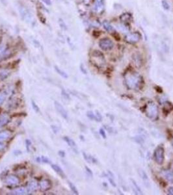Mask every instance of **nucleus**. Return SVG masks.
<instances>
[{
  "label": "nucleus",
  "mask_w": 173,
  "mask_h": 195,
  "mask_svg": "<svg viewBox=\"0 0 173 195\" xmlns=\"http://www.w3.org/2000/svg\"><path fill=\"white\" fill-rule=\"evenodd\" d=\"M125 83L129 89L137 90L143 84V79L140 75L135 72H128L125 75Z\"/></svg>",
  "instance_id": "nucleus-1"
},
{
  "label": "nucleus",
  "mask_w": 173,
  "mask_h": 195,
  "mask_svg": "<svg viewBox=\"0 0 173 195\" xmlns=\"http://www.w3.org/2000/svg\"><path fill=\"white\" fill-rule=\"evenodd\" d=\"M145 113L148 118L152 120H156L158 118V109L154 102H149L145 107Z\"/></svg>",
  "instance_id": "nucleus-2"
},
{
  "label": "nucleus",
  "mask_w": 173,
  "mask_h": 195,
  "mask_svg": "<svg viewBox=\"0 0 173 195\" xmlns=\"http://www.w3.org/2000/svg\"><path fill=\"white\" fill-rule=\"evenodd\" d=\"M91 58L92 63L98 68H102L103 66H104L105 63L104 55L100 52L97 51V50L92 53Z\"/></svg>",
  "instance_id": "nucleus-3"
},
{
  "label": "nucleus",
  "mask_w": 173,
  "mask_h": 195,
  "mask_svg": "<svg viewBox=\"0 0 173 195\" xmlns=\"http://www.w3.org/2000/svg\"><path fill=\"white\" fill-rule=\"evenodd\" d=\"M154 161H156V163H158V165H162L164 162V148L163 146H159L154 151Z\"/></svg>",
  "instance_id": "nucleus-4"
},
{
  "label": "nucleus",
  "mask_w": 173,
  "mask_h": 195,
  "mask_svg": "<svg viewBox=\"0 0 173 195\" xmlns=\"http://www.w3.org/2000/svg\"><path fill=\"white\" fill-rule=\"evenodd\" d=\"M99 46L104 51L112 49L114 47L113 42L109 38H102L99 42Z\"/></svg>",
  "instance_id": "nucleus-5"
},
{
  "label": "nucleus",
  "mask_w": 173,
  "mask_h": 195,
  "mask_svg": "<svg viewBox=\"0 0 173 195\" xmlns=\"http://www.w3.org/2000/svg\"><path fill=\"white\" fill-rule=\"evenodd\" d=\"M141 36L140 33L138 32H134V33H131L126 35L125 37V40L129 44H135L138 42L140 40Z\"/></svg>",
  "instance_id": "nucleus-6"
},
{
  "label": "nucleus",
  "mask_w": 173,
  "mask_h": 195,
  "mask_svg": "<svg viewBox=\"0 0 173 195\" xmlns=\"http://www.w3.org/2000/svg\"><path fill=\"white\" fill-rule=\"evenodd\" d=\"M54 105L55 109L56 110L58 111V113L60 114V115L62 116L64 118L67 119L68 118V113L66 112V111L65 110V109L64 108V107L61 105L59 102H58L57 101H55L54 102Z\"/></svg>",
  "instance_id": "nucleus-7"
},
{
  "label": "nucleus",
  "mask_w": 173,
  "mask_h": 195,
  "mask_svg": "<svg viewBox=\"0 0 173 195\" xmlns=\"http://www.w3.org/2000/svg\"><path fill=\"white\" fill-rule=\"evenodd\" d=\"M104 9V3L103 0H94V10L97 13H101Z\"/></svg>",
  "instance_id": "nucleus-8"
},
{
  "label": "nucleus",
  "mask_w": 173,
  "mask_h": 195,
  "mask_svg": "<svg viewBox=\"0 0 173 195\" xmlns=\"http://www.w3.org/2000/svg\"><path fill=\"white\" fill-rule=\"evenodd\" d=\"M52 184L49 180H44L40 183V189L42 191H47L52 188Z\"/></svg>",
  "instance_id": "nucleus-9"
},
{
  "label": "nucleus",
  "mask_w": 173,
  "mask_h": 195,
  "mask_svg": "<svg viewBox=\"0 0 173 195\" xmlns=\"http://www.w3.org/2000/svg\"><path fill=\"white\" fill-rule=\"evenodd\" d=\"M6 182L8 184L12 185H16L19 184L20 179L19 178L15 175H10L6 178Z\"/></svg>",
  "instance_id": "nucleus-10"
},
{
  "label": "nucleus",
  "mask_w": 173,
  "mask_h": 195,
  "mask_svg": "<svg viewBox=\"0 0 173 195\" xmlns=\"http://www.w3.org/2000/svg\"><path fill=\"white\" fill-rule=\"evenodd\" d=\"M64 140L65 141L66 143L68 144L70 147L74 152H76V153L77 152V144L76 143H75L73 139L69 138L68 137V136H65V137H64Z\"/></svg>",
  "instance_id": "nucleus-11"
},
{
  "label": "nucleus",
  "mask_w": 173,
  "mask_h": 195,
  "mask_svg": "<svg viewBox=\"0 0 173 195\" xmlns=\"http://www.w3.org/2000/svg\"><path fill=\"white\" fill-rule=\"evenodd\" d=\"M162 174L165 179L171 183H173V173L169 170H164L162 171Z\"/></svg>",
  "instance_id": "nucleus-12"
},
{
  "label": "nucleus",
  "mask_w": 173,
  "mask_h": 195,
  "mask_svg": "<svg viewBox=\"0 0 173 195\" xmlns=\"http://www.w3.org/2000/svg\"><path fill=\"white\" fill-rule=\"evenodd\" d=\"M9 121L10 118L7 115H2L0 116V128L7 125Z\"/></svg>",
  "instance_id": "nucleus-13"
},
{
  "label": "nucleus",
  "mask_w": 173,
  "mask_h": 195,
  "mask_svg": "<svg viewBox=\"0 0 173 195\" xmlns=\"http://www.w3.org/2000/svg\"><path fill=\"white\" fill-rule=\"evenodd\" d=\"M52 169L54 170V171L57 172V173L61 176V178H65V174L64 173V172L62 169H61V167L57 165H55V164H52Z\"/></svg>",
  "instance_id": "nucleus-14"
},
{
  "label": "nucleus",
  "mask_w": 173,
  "mask_h": 195,
  "mask_svg": "<svg viewBox=\"0 0 173 195\" xmlns=\"http://www.w3.org/2000/svg\"><path fill=\"white\" fill-rule=\"evenodd\" d=\"M26 190L23 187H20L18 189H16L15 190L11 192V194H16V195H22L26 194Z\"/></svg>",
  "instance_id": "nucleus-15"
},
{
  "label": "nucleus",
  "mask_w": 173,
  "mask_h": 195,
  "mask_svg": "<svg viewBox=\"0 0 173 195\" xmlns=\"http://www.w3.org/2000/svg\"><path fill=\"white\" fill-rule=\"evenodd\" d=\"M172 108H173V106L171 103L166 102L165 103V105H164V108H163L164 113L169 114L172 110Z\"/></svg>",
  "instance_id": "nucleus-16"
},
{
  "label": "nucleus",
  "mask_w": 173,
  "mask_h": 195,
  "mask_svg": "<svg viewBox=\"0 0 173 195\" xmlns=\"http://www.w3.org/2000/svg\"><path fill=\"white\" fill-rule=\"evenodd\" d=\"M83 157H84V158H85V159L86 161H87V162H89V163H96V160L93 157V156H91V155H87L85 152L83 153Z\"/></svg>",
  "instance_id": "nucleus-17"
},
{
  "label": "nucleus",
  "mask_w": 173,
  "mask_h": 195,
  "mask_svg": "<svg viewBox=\"0 0 173 195\" xmlns=\"http://www.w3.org/2000/svg\"><path fill=\"white\" fill-rule=\"evenodd\" d=\"M10 133L7 132V131H3V132H0V141H5L9 137Z\"/></svg>",
  "instance_id": "nucleus-18"
},
{
  "label": "nucleus",
  "mask_w": 173,
  "mask_h": 195,
  "mask_svg": "<svg viewBox=\"0 0 173 195\" xmlns=\"http://www.w3.org/2000/svg\"><path fill=\"white\" fill-rule=\"evenodd\" d=\"M103 26H104V29L108 32L111 33L114 31L113 26H111V25H110V24L107 21H104V22H103Z\"/></svg>",
  "instance_id": "nucleus-19"
},
{
  "label": "nucleus",
  "mask_w": 173,
  "mask_h": 195,
  "mask_svg": "<svg viewBox=\"0 0 173 195\" xmlns=\"http://www.w3.org/2000/svg\"><path fill=\"white\" fill-rule=\"evenodd\" d=\"M37 183L34 182H30L28 187H27V191L29 192V193H31V192H33L37 189Z\"/></svg>",
  "instance_id": "nucleus-20"
},
{
  "label": "nucleus",
  "mask_w": 173,
  "mask_h": 195,
  "mask_svg": "<svg viewBox=\"0 0 173 195\" xmlns=\"http://www.w3.org/2000/svg\"><path fill=\"white\" fill-rule=\"evenodd\" d=\"M133 60L135 61V63L136 64L137 66H141V56L139 54H136L135 55H133Z\"/></svg>",
  "instance_id": "nucleus-21"
},
{
  "label": "nucleus",
  "mask_w": 173,
  "mask_h": 195,
  "mask_svg": "<svg viewBox=\"0 0 173 195\" xmlns=\"http://www.w3.org/2000/svg\"><path fill=\"white\" fill-rule=\"evenodd\" d=\"M132 183L133 187H134V189H135V193L137 194H143V193H142V191L141 190L140 187H139L138 186V185L137 184L135 181L132 180Z\"/></svg>",
  "instance_id": "nucleus-22"
},
{
  "label": "nucleus",
  "mask_w": 173,
  "mask_h": 195,
  "mask_svg": "<svg viewBox=\"0 0 173 195\" xmlns=\"http://www.w3.org/2000/svg\"><path fill=\"white\" fill-rule=\"evenodd\" d=\"M55 71L57 72V73H58L61 76H62L63 77L65 78V79H67V78H68V75L66 74L65 72L63 71V70H61V69L57 67V66H55Z\"/></svg>",
  "instance_id": "nucleus-23"
},
{
  "label": "nucleus",
  "mask_w": 173,
  "mask_h": 195,
  "mask_svg": "<svg viewBox=\"0 0 173 195\" xmlns=\"http://www.w3.org/2000/svg\"><path fill=\"white\" fill-rule=\"evenodd\" d=\"M131 19V15L129 13H124L121 16V20L123 22H128Z\"/></svg>",
  "instance_id": "nucleus-24"
},
{
  "label": "nucleus",
  "mask_w": 173,
  "mask_h": 195,
  "mask_svg": "<svg viewBox=\"0 0 173 195\" xmlns=\"http://www.w3.org/2000/svg\"><path fill=\"white\" fill-rule=\"evenodd\" d=\"M118 28L123 33H128L129 31V28H128L127 26H126L124 24H119Z\"/></svg>",
  "instance_id": "nucleus-25"
},
{
  "label": "nucleus",
  "mask_w": 173,
  "mask_h": 195,
  "mask_svg": "<svg viewBox=\"0 0 173 195\" xmlns=\"http://www.w3.org/2000/svg\"><path fill=\"white\" fill-rule=\"evenodd\" d=\"M139 173H140V174H141V177L142 179L143 180V181L144 182V183H147V182H146V181H147L148 182H149V179H148L147 175H146V173H145V172L143 171V170H141V172H139Z\"/></svg>",
  "instance_id": "nucleus-26"
},
{
  "label": "nucleus",
  "mask_w": 173,
  "mask_h": 195,
  "mask_svg": "<svg viewBox=\"0 0 173 195\" xmlns=\"http://www.w3.org/2000/svg\"><path fill=\"white\" fill-rule=\"evenodd\" d=\"M37 160L38 161V162H43V163H50V161L48 158H47L44 156H42L41 157H38L37 159Z\"/></svg>",
  "instance_id": "nucleus-27"
},
{
  "label": "nucleus",
  "mask_w": 173,
  "mask_h": 195,
  "mask_svg": "<svg viewBox=\"0 0 173 195\" xmlns=\"http://www.w3.org/2000/svg\"><path fill=\"white\" fill-rule=\"evenodd\" d=\"M108 179H109V181H110V183H111V185H112L114 187L116 186V184H115V181H114L113 175L112 173H111V172H109Z\"/></svg>",
  "instance_id": "nucleus-28"
},
{
  "label": "nucleus",
  "mask_w": 173,
  "mask_h": 195,
  "mask_svg": "<svg viewBox=\"0 0 173 195\" xmlns=\"http://www.w3.org/2000/svg\"><path fill=\"white\" fill-rule=\"evenodd\" d=\"M68 185L70 186V189L72 190V191L73 192V193L75 194H78L79 193H78V191L77 190V189L76 187V186H75L73 183H71L70 182H68Z\"/></svg>",
  "instance_id": "nucleus-29"
},
{
  "label": "nucleus",
  "mask_w": 173,
  "mask_h": 195,
  "mask_svg": "<svg viewBox=\"0 0 173 195\" xmlns=\"http://www.w3.org/2000/svg\"><path fill=\"white\" fill-rule=\"evenodd\" d=\"M86 115L89 117V118L91 120H96V116H95V113H94L93 111H88L87 113H86Z\"/></svg>",
  "instance_id": "nucleus-30"
},
{
  "label": "nucleus",
  "mask_w": 173,
  "mask_h": 195,
  "mask_svg": "<svg viewBox=\"0 0 173 195\" xmlns=\"http://www.w3.org/2000/svg\"><path fill=\"white\" fill-rule=\"evenodd\" d=\"M95 116H96V120L97 122H100L102 121V116L101 115V114H100L98 111H96V113H95Z\"/></svg>",
  "instance_id": "nucleus-31"
},
{
  "label": "nucleus",
  "mask_w": 173,
  "mask_h": 195,
  "mask_svg": "<svg viewBox=\"0 0 173 195\" xmlns=\"http://www.w3.org/2000/svg\"><path fill=\"white\" fill-rule=\"evenodd\" d=\"M31 104H32L33 109H34V111H35V112H37V113L39 112V111H40V109H39V107H38V105H37V104H36V103L34 101H32Z\"/></svg>",
  "instance_id": "nucleus-32"
},
{
  "label": "nucleus",
  "mask_w": 173,
  "mask_h": 195,
  "mask_svg": "<svg viewBox=\"0 0 173 195\" xmlns=\"http://www.w3.org/2000/svg\"><path fill=\"white\" fill-rule=\"evenodd\" d=\"M5 98H6V96H5L4 93H0V105L5 102Z\"/></svg>",
  "instance_id": "nucleus-33"
},
{
  "label": "nucleus",
  "mask_w": 173,
  "mask_h": 195,
  "mask_svg": "<svg viewBox=\"0 0 173 195\" xmlns=\"http://www.w3.org/2000/svg\"><path fill=\"white\" fill-rule=\"evenodd\" d=\"M162 5H163V7L164 8L165 10H169V5L168 3H167L166 1H165V0H163L162 1Z\"/></svg>",
  "instance_id": "nucleus-34"
},
{
  "label": "nucleus",
  "mask_w": 173,
  "mask_h": 195,
  "mask_svg": "<svg viewBox=\"0 0 173 195\" xmlns=\"http://www.w3.org/2000/svg\"><path fill=\"white\" fill-rule=\"evenodd\" d=\"M61 94H62V96L64 97V98H65V99H66V100H70V96H69V95H68V94H67V93H66V91H65V90H63L62 91V92H61Z\"/></svg>",
  "instance_id": "nucleus-35"
},
{
  "label": "nucleus",
  "mask_w": 173,
  "mask_h": 195,
  "mask_svg": "<svg viewBox=\"0 0 173 195\" xmlns=\"http://www.w3.org/2000/svg\"><path fill=\"white\" fill-rule=\"evenodd\" d=\"M8 72H7L6 71H5V73L4 74V71L3 72H1V74H0V76H1V79H5V78H6L8 76H9V74H7Z\"/></svg>",
  "instance_id": "nucleus-36"
},
{
  "label": "nucleus",
  "mask_w": 173,
  "mask_h": 195,
  "mask_svg": "<svg viewBox=\"0 0 173 195\" xmlns=\"http://www.w3.org/2000/svg\"><path fill=\"white\" fill-rule=\"evenodd\" d=\"M100 135H102V136L104 139H105L106 138V135H105V131L104 129H102V128H101V129L100 130Z\"/></svg>",
  "instance_id": "nucleus-37"
},
{
  "label": "nucleus",
  "mask_w": 173,
  "mask_h": 195,
  "mask_svg": "<svg viewBox=\"0 0 173 195\" xmlns=\"http://www.w3.org/2000/svg\"><path fill=\"white\" fill-rule=\"evenodd\" d=\"M167 193L170 195H173V187H170L167 190Z\"/></svg>",
  "instance_id": "nucleus-38"
},
{
  "label": "nucleus",
  "mask_w": 173,
  "mask_h": 195,
  "mask_svg": "<svg viewBox=\"0 0 173 195\" xmlns=\"http://www.w3.org/2000/svg\"><path fill=\"white\" fill-rule=\"evenodd\" d=\"M26 145H27V150H29V147L31 145V141H29V140H26Z\"/></svg>",
  "instance_id": "nucleus-39"
},
{
  "label": "nucleus",
  "mask_w": 173,
  "mask_h": 195,
  "mask_svg": "<svg viewBox=\"0 0 173 195\" xmlns=\"http://www.w3.org/2000/svg\"><path fill=\"white\" fill-rule=\"evenodd\" d=\"M85 169H86V172H87L89 174V175H91V176H93V172H92L91 170L90 169H89L87 166H85Z\"/></svg>",
  "instance_id": "nucleus-40"
},
{
  "label": "nucleus",
  "mask_w": 173,
  "mask_h": 195,
  "mask_svg": "<svg viewBox=\"0 0 173 195\" xmlns=\"http://www.w3.org/2000/svg\"><path fill=\"white\" fill-rule=\"evenodd\" d=\"M59 155L61 157H64L65 156V152L64 151H62V150H60V151L59 152Z\"/></svg>",
  "instance_id": "nucleus-41"
},
{
  "label": "nucleus",
  "mask_w": 173,
  "mask_h": 195,
  "mask_svg": "<svg viewBox=\"0 0 173 195\" xmlns=\"http://www.w3.org/2000/svg\"><path fill=\"white\" fill-rule=\"evenodd\" d=\"M5 148V145L3 143H0V151H1V150H2L3 149Z\"/></svg>",
  "instance_id": "nucleus-42"
},
{
  "label": "nucleus",
  "mask_w": 173,
  "mask_h": 195,
  "mask_svg": "<svg viewBox=\"0 0 173 195\" xmlns=\"http://www.w3.org/2000/svg\"><path fill=\"white\" fill-rule=\"evenodd\" d=\"M43 1L45 2L47 5H50V4H51V1H50V0H43Z\"/></svg>",
  "instance_id": "nucleus-43"
},
{
  "label": "nucleus",
  "mask_w": 173,
  "mask_h": 195,
  "mask_svg": "<svg viewBox=\"0 0 173 195\" xmlns=\"http://www.w3.org/2000/svg\"><path fill=\"white\" fill-rule=\"evenodd\" d=\"M81 70H82V71L83 72V73H84V74H86V72L84 68H83V65H81Z\"/></svg>",
  "instance_id": "nucleus-44"
},
{
  "label": "nucleus",
  "mask_w": 173,
  "mask_h": 195,
  "mask_svg": "<svg viewBox=\"0 0 173 195\" xmlns=\"http://www.w3.org/2000/svg\"><path fill=\"white\" fill-rule=\"evenodd\" d=\"M172 146H173V137H172Z\"/></svg>",
  "instance_id": "nucleus-45"
},
{
  "label": "nucleus",
  "mask_w": 173,
  "mask_h": 195,
  "mask_svg": "<svg viewBox=\"0 0 173 195\" xmlns=\"http://www.w3.org/2000/svg\"><path fill=\"white\" fill-rule=\"evenodd\" d=\"M84 1H89V0H84Z\"/></svg>",
  "instance_id": "nucleus-46"
},
{
  "label": "nucleus",
  "mask_w": 173,
  "mask_h": 195,
  "mask_svg": "<svg viewBox=\"0 0 173 195\" xmlns=\"http://www.w3.org/2000/svg\"><path fill=\"white\" fill-rule=\"evenodd\" d=\"M0 61H1V60H0Z\"/></svg>",
  "instance_id": "nucleus-47"
}]
</instances>
